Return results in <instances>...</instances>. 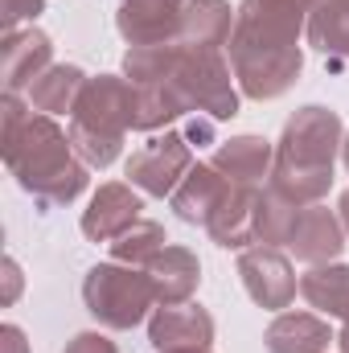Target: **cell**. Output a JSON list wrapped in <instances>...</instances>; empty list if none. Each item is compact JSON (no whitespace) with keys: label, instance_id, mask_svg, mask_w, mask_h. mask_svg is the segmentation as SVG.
Returning <instances> with one entry per match:
<instances>
[{"label":"cell","instance_id":"obj_1","mask_svg":"<svg viewBox=\"0 0 349 353\" xmlns=\"http://www.w3.org/2000/svg\"><path fill=\"white\" fill-rule=\"evenodd\" d=\"M308 12L292 0H243L235 8L230 70L247 99H279L304 70L300 29Z\"/></svg>","mask_w":349,"mask_h":353},{"label":"cell","instance_id":"obj_2","mask_svg":"<svg viewBox=\"0 0 349 353\" xmlns=\"http://www.w3.org/2000/svg\"><path fill=\"white\" fill-rule=\"evenodd\" d=\"M0 152L17 185L46 205H70L87 189V161L74 157L70 132L54 115L29 111L17 94L0 103Z\"/></svg>","mask_w":349,"mask_h":353},{"label":"cell","instance_id":"obj_3","mask_svg":"<svg viewBox=\"0 0 349 353\" xmlns=\"http://www.w3.org/2000/svg\"><path fill=\"white\" fill-rule=\"evenodd\" d=\"M341 144H346V128H341L337 111H329L321 103L300 107L283 123L267 189H275L279 197H288L296 205H317L333 185V161H337Z\"/></svg>","mask_w":349,"mask_h":353},{"label":"cell","instance_id":"obj_4","mask_svg":"<svg viewBox=\"0 0 349 353\" xmlns=\"http://www.w3.org/2000/svg\"><path fill=\"white\" fill-rule=\"evenodd\" d=\"M132 115H136V87L128 79H119V74L87 79V87L70 111L74 152L90 169H107L119 157L123 136L132 132Z\"/></svg>","mask_w":349,"mask_h":353},{"label":"cell","instance_id":"obj_5","mask_svg":"<svg viewBox=\"0 0 349 353\" xmlns=\"http://www.w3.org/2000/svg\"><path fill=\"white\" fill-rule=\"evenodd\" d=\"M144 87L165 90L181 107V115L197 111L206 119H235L239 115V90L230 83V66L222 50H189L177 41V58L165 79L144 83Z\"/></svg>","mask_w":349,"mask_h":353},{"label":"cell","instance_id":"obj_6","mask_svg":"<svg viewBox=\"0 0 349 353\" xmlns=\"http://www.w3.org/2000/svg\"><path fill=\"white\" fill-rule=\"evenodd\" d=\"M83 304L103 329H136L148 308L157 304V288L144 267L128 263H94L83 279Z\"/></svg>","mask_w":349,"mask_h":353},{"label":"cell","instance_id":"obj_7","mask_svg":"<svg viewBox=\"0 0 349 353\" xmlns=\"http://www.w3.org/2000/svg\"><path fill=\"white\" fill-rule=\"evenodd\" d=\"M189 169H193V144L185 132L152 136L144 148L128 157V181L148 197H173V189L185 181Z\"/></svg>","mask_w":349,"mask_h":353},{"label":"cell","instance_id":"obj_8","mask_svg":"<svg viewBox=\"0 0 349 353\" xmlns=\"http://www.w3.org/2000/svg\"><path fill=\"white\" fill-rule=\"evenodd\" d=\"M239 275H243V288L247 296L259 304V308H288L296 300V271L288 263V255L279 247H247L239 255Z\"/></svg>","mask_w":349,"mask_h":353},{"label":"cell","instance_id":"obj_9","mask_svg":"<svg viewBox=\"0 0 349 353\" xmlns=\"http://www.w3.org/2000/svg\"><path fill=\"white\" fill-rule=\"evenodd\" d=\"M144 214V201L132 185L123 181H107L94 189L90 205L83 210V234L90 243H115L123 230H132Z\"/></svg>","mask_w":349,"mask_h":353},{"label":"cell","instance_id":"obj_10","mask_svg":"<svg viewBox=\"0 0 349 353\" xmlns=\"http://www.w3.org/2000/svg\"><path fill=\"white\" fill-rule=\"evenodd\" d=\"M185 0H119L115 29L128 46H161L177 41Z\"/></svg>","mask_w":349,"mask_h":353},{"label":"cell","instance_id":"obj_11","mask_svg":"<svg viewBox=\"0 0 349 353\" xmlns=\"http://www.w3.org/2000/svg\"><path fill=\"white\" fill-rule=\"evenodd\" d=\"M288 251L300 259V263H333L341 251H346V226H341V214L325 210L321 201L317 205H300L296 214V226H292V239H288Z\"/></svg>","mask_w":349,"mask_h":353},{"label":"cell","instance_id":"obj_12","mask_svg":"<svg viewBox=\"0 0 349 353\" xmlns=\"http://www.w3.org/2000/svg\"><path fill=\"white\" fill-rule=\"evenodd\" d=\"M54 46L41 29H12L4 33L0 46V79H4V94H21L33 87V79L41 70H50L54 62Z\"/></svg>","mask_w":349,"mask_h":353},{"label":"cell","instance_id":"obj_13","mask_svg":"<svg viewBox=\"0 0 349 353\" xmlns=\"http://www.w3.org/2000/svg\"><path fill=\"white\" fill-rule=\"evenodd\" d=\"M148 341L161 353L193 350V345H214V316L201 304H161L148 321Z\"/></svg>","mask_w":349,"mask_h":353},{"label":"cell","instance_id":"obj_14","mask_svg":"<svg viewBox=\"0 0 349 353\" xmlns=\"http://www.w3.org/2000/svg\"><path fill=\"white\" fill-rule=\"evenodd\" d=\"M230 189H235V181L230 176H222L214 165H193L185 181L173 189V210L181 222H189V226H206L214 214H218V205L230 197Z\"/></svg>","mask_w":349,"mask_h":353},{"label":"cell","instance_id":"obj_15","mask_svg":"<svg viewBox=\"0 0 349 353\" xmlns=\"http://www.w3.org/2000/svg\"><path fill=\"white\" fill-rule=\"evenodd\" d=\"M210 165L222 176H230L235 185L263 189V176H271V165H275V148L263 136H235L214 148Z\"/></svg>","mask_w":349,"mask_h":353},{"label":"cell","instance_id":"obj_16","mask_svg":"<svg viewBox=\"0 0 349 353\" xmlns=\"http://www.w3.org/2000/svg\"><path fill=\"white\" fill-rule=\"evenodd\" d=\"M235 33V8L226 0H185L177 41L189 50H222Z\"/></svg>","mask_w":349,"mask_h":353},{"label":"cell","instance_id":"obj_17","mask_svg":"<svg viewBox=\"0 0 349 353\" xmlns=\"http://www.w3.org/2000/svg\"><path fill=\"white\" fill-rule=\"evenodd\" d=\"M329 341H337L329 333V321L312 312H279L263 333L267 353H325Z\"/></svg>","mask_w":349,"mask_h":353},{"label":"cell","instance_id":"obj_18","mask_svg":"<svg viewBox=\"0 0 349 353\" xmlns=\"http://www.w3.org/2000/svg\"><path fill=\"white\" fill-rule=\"evenodd\" d=\"M144 271L157 288V304H185L201 283V263L189 247H165Z\"/></svg>","mask_w":349,"mask_h":353},{"label":"cell","instance_id":"obj_19","mask_svg":"<svg viewBox=\"0 0 349 353\" xmlns=\"http://www.w3.org/2000/svg\"><path fill=\"white\" fill-rule=\"evenodd\" d=\"M304 33L308 46L325 54L333 66H349V0H317Z\"/></svg>","mask_w":349,"mask_h":353},{"label":"cell","instance_id":"obj_20","mask_svg":"<svg viewBox=\"0 0 349 353\" xmlns=\"http://www.w3.org/2000/svg\"><path fill=\"white\" fill-rule=\"evenodd\" d=\"M255 197H259V189H251V185H235V189H230V197H226V201L218 205V214L206 222V230H210V239H214L218 247H226V251H247V247L255 243V234H251Z\"/></svg>","mask_w":349,"mask_h":353},{"label":"cell","instance_id":"obj_21","mask_svg":"<svg viewBox=\"0 0 349 353\" xmlns=\"http://www.w3.org/2000/svg\"><path fill=\"white\" fill-rule=\"evenodd\" d=\"M83 87H87V74H83L79 66H50V70H41V74L33 79L29 103H33V111H41V115H62V111H74Z\"/></svg>","mask_w":349,"mask_h":353},{"label":"cell","instance_id":"obj_22","mask_svg":"<svg viewBox=\"0 0 349 353\" xmlns=\"http://www.w3.org/2000/svg\"><path fill=\"white\" fill-rule=\"evenodd\" d=\"M300 296L312 308L349 321V267L346 263H317L312 271L300 275Z\"/></svg>","mask_w":349,"mask_h":353},{"label":"cell","instance_id":"obj_23","mask_svg":"<svg viewBox=\"0 0 349 353\" xmlns=\"http://www.w3.org/2000/svg\"><path fill=\"white\" fill-rule=\"evenodd\" d=\"M296 214L300 205L279 197L275 189H259L255 197V214H251V234L259 247H288L292 239V226H296Z\"/></svg>","mask_w":349,"mask_h":353},{"label":"cell","instance_id":"obj_24","mask_svg":"<svg viewBox=\"0 0 349 353\" xmlns=\"http://www.w3.org/2000/svg\"><path fill=\"white\" fill-rule=\"evenodd\" d=\"M111 247V259L115 263H128V267H148L165 247H169V234H165V226L161 222H136L132 230H123L115 243H107Z\"/></svg>","mask_w":349,"mask_h":353},{"label":"cell","instance_id":"obj_25","mask_svg":"<svg viewBox=\"0 0 349 353\" xmlns=\"http://www.w3.org/2000/svg\"><path fill=\"white\" fill-rule=\"evenodd\" d=\"M41 8H46V0H0V21H4V33H12L21 21H33Z\"/></svg>","mask_w":349,"mask_h":353},{"label":"cell","instance_id":"obj_26","mask_svg":"<svg viewBox=\"0 0 349 353\" xmlns=\"http://www.w3.org/2000/svg\"><path fill=\"white\" fill-rule=\"evenodd\" d=\"M62 353H119V350H115V341H107L103 333H74Z\"/></svg>","mask_w":349,"mask_h":353},{"label":"cell","instance_id":"obj_27","mask_svg":"<svg viewBox=\"0 0 349 353\" xmlns=\"http://www.w3.org/2000/svg\"><path fill=\"white\" fill-rule=\"evenodd\" d=\"M0 350H4V353H29L25 333H21L17 325H4V329H0Z\"/></svg>","mask_w":349,"mask_h":353},{"label":"cell","instance_id":"obj_28","mask_svg":"<svg viewBox=\"0 0 349 353\" xmlns=\"http://www.w3.org/2000/svg\"><path fill=\"white\" fill-rule=\"evenodd\" d=\"M4 279H8V292H4V304H12L17 300V292H21V271L12 259H4Z\"/></svg>","mask_w":349,"mask_h":353},{"label":"cell","instance_id":"obj_29","mask_svg":"<svg viewBox=\"0 0 349 353\" xmlns=\"http://www.w3.org/2000/svg\"><path fill=\"white\" fill-rule=\"evenodd\" d=\"M337 214H341V226H346V234H349V189L341 193V201H337Z\"/></svg>","mask_w":349,"mask_h":353},{"label":"cell","instance_id":"obj_30","mask_svg":"<svg viewBox=\"0 0 349 353\" xmlns=\"http://www.w3.org/2000/svg\"><path fill=\"white\" fill-rule=\"evenodd\" d=\"M337 350H341V353H349V321H346V329L337 333Z\"/></svg>","mask_w":349,"mask_h":353},{"label":"cell","instance_id":"obj_31","mask_svg":"<svg viewBox=\"0 0 349 353\" xmlns=\"http://www.w3.org/2000/svg\"><path fill=\"white\" fill-rule=\"evenodd\" d=\"M169 353H214L210 345H193V350H169Z\"/></svg>","mask_w":349,"mask_h":353},{"label":"cell","instance_id":"obj_32","mask_svg":"<svg viewBox=\"0 0 349 353\" xmlns=\"http://www.w3.org/2000/svg\"><path fill=\"white\" fill-rule=\"evenodd\" d=\"M292 4H300L304 12H312V8H317V0H292Z\"/></svg>","mask_w":349,"mask_h":353},{"label":"cell","instance_id":"obj_33","mask_svg":"<svg viewBox=\"0 0 349 353\" xmlns=\"http://www.w3.org/2000/svg\"><path fill=\"white\" fill-rule=\"evenodd\" d=\"M341 161H346V169H349V136H346V144H341Z\"/></svg>","mask_w":349,"mask_h":353}]
</instances>
